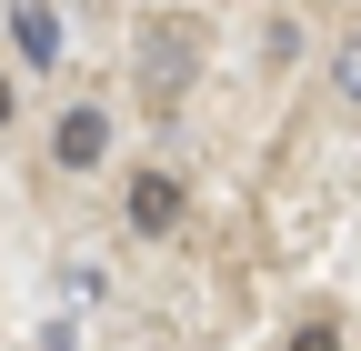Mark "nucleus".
I'll return each mask as SVG.
<instances>
[{"mask_svg":"<svg viewBox=\"0 0 361 351\" xmlns=\"http://www.w3.org/2000/svg\"><path fill=\"white\" fill-rule=\"evenodd\" d=\"M51 161H61V171H101V161H111V121H101V111H61Z\"/></svg>","mask_w":361,"mask_h":351,"instance_id":"1","label":"nucleus"},{"mask_svg":"<svg viewBox=\"0 0 361 351\" xmlns=\"http://www.w3.org/2000/svg\"><path fill=\"white\" fill-rule=\"evenodd\" d=\"M11 40H20L30 70H51L61 61V11H51V0H11Z\"/></svg>","mask_w":361,"mask_h":351,"instance_id":"2","label":"nucleus"},{"mask_svg":"<svg viewBox=\"0 0 361 351\" xmlns=\"http://www.w3.org/2000/svg\"><path fill=\"white\" fill-rule=\"evenodd\" d=\"M130 231H180V181H171V171H141V181H130Z\"/></svg>","mask_w":361,"mask_h":351,"instance_id":"3","label":"nucleus"},{"mask_svg":"<svg viewBox=\"0 0 361 351\" xmlns=\"http://www.w3.org/2000/svg\"><path fill=\"white\" fill-rule=\"evenodd\" d=\"M331 91L361 101V40H341V51H331Z\"/></svg>","mask_w":361,"mask_h":351,"instance_id":"4","label":"nucleus"},{"mask_svg":"<svg viewBox=\"0 0 361 351\" xmlns=\"http://www.w3.org/2000/svg\"><path fill=\"white\" fill-rule=\"evenodd\" d=\"M291 351H341V331H331V321H301V331H291Z\"/></svg>","mask_w":361,"mask_h":351,"instance_id":"5","label":"nucleus"},{"mask_svg":"<svg viewBox=\"0 0 361 351\" xmlns=\"http://www.w3.org/2000/svg\"><path fill=\"white\" fill-rule=\"evenodd\" d=\"M0 121H11V70H0Z\"/></svg>","mask_w":361,"mask_h":351,"instance_id":"6","label":"nucleus"}]
</instances>
